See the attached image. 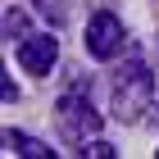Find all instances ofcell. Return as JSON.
I'll return each instance as SVG.
<instances>
[{
	"label": "cell",
	"mask_w": 159,
	"mask_h": 159,
	"mask_svg": "<svg viewBox=\"0 0 159 159\" xmlns=\"http://www.w3.org/2000/svg\"><path fill=\"white\" fill-rule=\"evenodd\" d=\"M155 105V73L146 64H127L109 86V114L118 123H136L141 114H150Z\"/></svg>",
	"instance_id": "6da1fadb"
},
{
	"label": "cell",
	"mask_w": 159,
	"mask_h": 159,
	"mask_svg": "<svg viewBox=\"0 0 159 159\" xmlns=\"http://www.w3.org/2000/svg\"><path fill=\"white\" fill-rule=\"evenodd\" d=\"M55 123H59L64 141H73V146H86V141L100 136V127H105V118L96 114V105H91L82 91L59 96V105H55Z\"/></svg>",
	"instance_id": "7a4b0ae2"
},
{
	"label": "cell",
	"mask_w": 159,
	"mask_h": 159,
	"mask_svg": "<svg viewBox=\"0 0 159 159\" xmlns=\"http://www.w3.org/2000/svg\"><path fill=\"white\" fill-rule=\"evenodd\" d=\"M123 46H127V27H123L118 14H109V9L91 14V23H86V50L96 59H114Z\"/></svg>",
	"instance_id": "3957f363"
},
{
	"label": "cell",
	"mask_w": 159,
	"mask_h": 159,
	"mask_svg": "<svg viewBox=\"0 0 159 159\" xmlns=\"http://www.w3.org/2000/svg\"><path fill=\"white\" fill-rule=\"evenodd\" d=\"M59 59V41L50 37V32H32V37L18 41V64H23L32 77H46Z\"/></svg>",
	"instance_id": "277c9868"
},
{
	"label": "cell",
	"mask_w": 159,
	"mask_h": 159,
	"mask_svg": "<svg viewBox=\"0 0 159 159\" xmlns=\"http://www.w3.org/2000/svg\"><path fill=\"white\" fill-rule=\"evenodd\" d=\"M0 141H5V146H14V155H23V159H55V150H50V146H41V141H32V136L5 132Z\"/></svg>",
	"instance_id": "5b68a950"
},
{
	"label": "cell",
	"mask_w": 159,
	"mask_h": 159,
	"mask_svg": "<svg viewBox=\"0 0 159 159\" xmlns=\"http://www.w3.org/2000/svg\"><path fill=\"white\" fill-rule=\"evenodd\" d=\"M77 155H82V159H114L118 150H114L109 141H96V136H91V141H86V146L77 150Z\"/></svg>",
	"instance_id": "8992f818"
},
{
	"label": "cell",
	"mask_w": 159,
	"mask_h": 159,
	"mask_svg": "<svg viewBox=\"0 0 159 159\" xmlns=\"http://www.w3.org/2000/svg\"><path fill=\"white\" fill-rule=\"evenodd\" d=\"M150 118H155V123H159V96H155V105H150Z\"/></svg>",
	"instance_id": "52a82bcc"
}]
</instances>
